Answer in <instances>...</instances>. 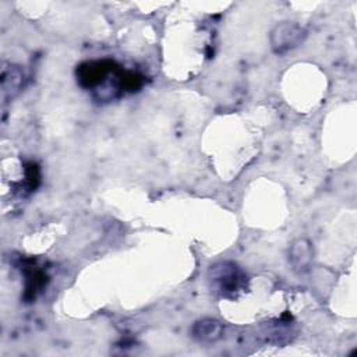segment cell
<instances>
[{
    "instance_id": "obj_1",
    "label": "cell",
    "mask_w": 357,
    "mask_h": 357,
    "mask_svg": "<svg viewBox=\"0 0 357 357\" xmlns=\"http://www.w3.org/2000/svg\"><path fill=\"white\" fill-rule=\"evenodd\" d=\"M208 279L211 287L222 297H233L245 287L247 276L234 264L229 261L218 262L209 268Z\"/></svg>"
},
{
    "instance_id": "obj_5",
    "label": "cell",
    "mask_w": 357,
    "mask_h": 357,
    "mask_svg": "<svg viewBox=\"0 0 357 357\" xmlns=\"http://www.w3.org/2000/svg\"><path fill=\"white\" fill-rule=\"evenodd\" d=\"M24 84V71L14 64H10L8 67H3L1 73V88L3 92L7 95L14 96L20 92Z\"/></svg>"
},
{
    "instance_id": "obj_4",
    "label": "cell",
    "mask_w": 357,
    "mask_h": 357,
    "mask_svg": "<svg viewBox=\"0 0 357 357\" xmlns=\"http://www.w3.org/2000/svg\"><path fill=\"white\" fill-rule=\"evenodd\" d=\"M191 335L201 343H215L223 335V325L215 318H202L192 325Z\"/></svg>"
},
{
    "instance_id": "obj_3",
    "label": "cell",
    "mask_w": 357,
    "mask_h": 357,
    "mask_svg": "<svg viewBox=\"0 0 357 357\" xmlns=\"http://www.w3.org/2000/svg\"><path fill=\"white\" fill-rule=\"evenodd\" d=\"M289 265L297 275H304L311 271L314 261V245L305 237H298L289 247Z\"/></svg>"
},
{
    "instance_id": "obj_2",
    "label": "cell",
    "mask_w": 357,
    "mask_h": 357,
    "mask_svg": "<svg viewBox=\"0 0 357 357\" xmlns=\"http://www.w3.org/2000/svg\"><path fill=\"white\" fill-rule=\"evenodd\" d=\"M307 38V31L297 22L280 21L269 32V43L273 53L282 56L297 49Z\"/></svg>"
}]
</instances>
